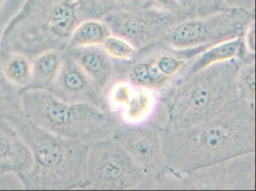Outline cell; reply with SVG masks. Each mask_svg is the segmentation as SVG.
I'll use <instances>...</instances> for the list:
<instances>
[{
	"instance_id": "obj_1",
	"label": "cell",
	"mask_w": 256,
	"mask_h": 191,
	"mask_svg": "<svg viewBox=\"0 0 256 191\" xmlns=\"http://www.w3.org/2000/svg\"><path fill=\"white\" fill-rule=\"evenodd\" d=\"M166 170L181 173L256 152V102L236 98L215 117L184 128L162 126Z\"/></svg>"
},
{
	"instance_id": "obj_2",
	"label": "cell",
	"mask_w": 256,
	"mask_h": 191,
	"mask_svg": "<svg viewBox=\"0 0 256 191\" xmlns=\"http://www.w3.org/2000/svg\"><path fill=\"white\" fill-rule=\"evenodd\" d=\"M100 18L94 0H26L2 32V51L34 58L66 50L76 28Z\"/></svg>"
},
{
	"instance_id": "obj_3",
	"label": "cell",
	"mask_w": 256,
	"mask_h": 191,
	"mask_svg": "<svg viewBox=\"0 0 256 191\" xmlns=\"http://www.w3.org/2000/svg\"><path fill=\"white\" fill-rule=\"evenodd\" d=\"M7 120L32 153L31 168L18 177L25 190H84L87 144L49 132L23 114Z\"/></svg>"
},
{
	"instance_id": "obj_4",
	"label": "cell",
	"mask_w": 256,
	"mask_h": 191,
	"mask_svg": "<svg viewBox=\"0 0 256 191\" xmlns=\"http://www.w3.org/2000/svg\"><path fill=\"white\" fill-rule=\"evenodd\" d=\"M243 60L212 64L184 76L158 96L166 112L164 128H184L215 117L238 98L235 78Z\"/></svg>"
},
{
	"instance_id": "obj_5",
	"label": "cell",
	"mask_w": 256,
	"mask_h": 191,
	"mask_svg": "<svg viewBox=\"0 0 256 191\" xmlns=\"http://www.w3.org/2000/svg\"><path fill=\"white\" fill-rule=\"evenodd\" d=\"M22 114L36 126L64 138L91 144L110 138L120 117L90 104L68 102L47 90L20 91Z\"/></svg>"
},
{
	"instance_id": "obj_6",
	"label": "cell",
	"mask_w": 256,
	"mask_h": 191,
	"mask_svg": "<svg viewBox=\"0 0 256 191\" xmlns=\"http://www.w3.org/2000/svg\"><path fill=\"white\" fill-rule=\"evenodd\" d=\"M210 47L176 49L157 42L139 50L131 60H114L115 82H128L158 96L186 76L197 56Z\"/></svg>"
},
{
	"instance_id": "obj_7",
	"label": "cell",
	"mask_w": 256,
	"mask_h": 191,
	"mask_svg": "<svg viewBox=\"0 0 256 191\" xmlns=\"http://www.w3.org/2000/svg\"><path fill=\"white\" fill-rule=\"evenodd\" d=\"M84 190H156V180L110 137L88 146Z\"/></svg>"
},
{
	"instance_id": "obj_8",
	"label": "cell",
	"mask_w": 256,
	"mask_h": 191,
	"mask_svg": "<svg viewBox=\"0 0 256 191\" xmlns=\"http://www.w3.org/2000/svg\"><path fill=\"white\" fill-rule=\"evenodd\" d=\"M254 22V10L228 6L206 16L184 20L159 42L176 49L214 46L243 36Z\"/></svg>"
},
{
	"instance_id": "obj_9",
	"label": "cell",
	"mask_w": 256,
	"mask_h": 191,
	"mask_svg": "<svg viewBox=\"0 0 256 191\" xmlns=\"http://www.w3.org/2000/svg\"><path fill=\"white\" fill-rule=\"evenodd\" d=\"M157 188L256 190V152L181 173L164 170Z\"/></svg>"
},
{
	"instance_id": "obj_10",
	"label": "cell",
	"mask_w": 256,
	"mask_h": 191,
	"mask_svg": "<svg viewBox=\"0 0 256 191\" xmlns=\"http://www.w3.org/2000/svg\"><path fill=\"white\" fill-rule=\"evenodd\" d=\"M186 18L182 12L162 11L150 7L109 12L102 18L113 34L124 38L138 51L160 40L174 26Z\"/></svg>"
},
{
	"instance_id": "obj_11",
	"label": "cell",
	"mask_w": 256,
	"mask_h": 191,
	"mask_svg": "<svg viewBox=\"0 0 256 191\" xmlns=\"http://www.w3.org/2000/svg\"><path fill=\"white\" fill-rule=\"evenodd\" d=\"M150 177L157 180L166 170L162 124L155 122H122L111 135Z\"/></svg>"
},
{
	"instance_id": "obj_12",
	"label": "cell",
	"mask_w": 256,
	"mask_h": 191,
	"mask_svg": "<svg viewBox=\"0 0 256 191\" xmlns=\"http://www.w3.org/2000/svg\"><path fill=\"white\" fill-rule=\"evenodd\" d=\"M48 91L68 102L90 104L111 111L106 96L66 50L60 73Z\"/></svg>"
},
{
	"instance_id": "obj_13",
	"label": "cell",
	"mask_w": 256,
	"mask_h": 191,
	"mask_svg": "<svg viewBox=\"0 0 256 191\" xmlns=\"http://www.w3.org/2000/svg\"><path fill=\"white\" fill-rule=\"evenodd\" d=\"M32 153L11 122L0 118V173L18 178L31 168Z\"/></svg>"
},
{
	"instance_id": "obj_14",
	"label": "cell",
	"mask_w": 256,
	"mask_h": 191,
	"mask_svg": "<svg viewBox=\"0 0 256 191\" xmlns=\"http://www.w3.org/2000/svg\"><path fill=\"white\" fill-rule=\"evenodd\" d=\"M66 52L90 76L104 95H106L109 87L115 82V64L102 45L74 47L66 49Z\"/></svg>"
},
{
	"instance_id": "obj_15",
	"label": "cell",
	"mask_w": 256,
	"mask_h": 191,
	"mask_svg": "<svg viewBox=\"0 0 256 191\" xmlns=\"http://www.w3.org/2000/svg\"><path fill=\"white\" fill-rule=\"evenodd\" d=\"M254 54H256L248 53L246 51L243 42V36H241L232 40L218 43L204 51L192 62L186 74L194 73L212 64H219L234 58L245 60Z\"/></svg>"
},
{
	"instance_id": "obj_16",
	"label": "cell",
	"mask_w": 256,
	"mask_h": 191,
	"mask_svg": "<svg viewBox=\"0 0 256 191\" xmlns=\"http://www.w3.org/2000/svg\"><path fill=\"white\" fill-rule=\"evenodd\" d=\"M65 50H50L32 58V82L28 88L49 90L64 64Z\"/></svg>"
},
{
	"instance_id": "obj_17",
	"label": "cell",
	"mask_w": 256,
	"mask_h": 191,
	"mask_svg": "<svg viewBox=\"0 0 256 191\" xmlns=\"http://www.w3.org/2000/svg\"><path fill=\"white\" fill-rule=\"evenodd\" d=\"M0 72L16 88L23 90L32 82V58L18 52H3L0 58Z\"/></svg>"
},
{
	"instance_id": "obj_18",
	"label": "cell",
	"mask_w": 256,
	"mask_h": 191,
	"mask_svg": "<svg viewBox=\"0 0 256 191\" xmlns=\"http://www.w3.org/2000/svg\"><path fill=\"white\" fill-rule=\"evenodd\" d=\"M157 104V96L150 90L135 86L132 95L118 115L126 124L144 122L150 118Z\"/></svg>"
},
{
	"instance_id": "obj_19",
	"label": "cell",
	"mask_w": 256,
	"mask_h": 191,
	"mask_svg": "<svg viewBox=\"0 0 256 191\" xmlns=\"http://www.w3.org/2000/svg\"><path fill=\"white\" fill-rule=\"evenodd\" d=\"M110 34L112 32L102 18H88L76 28L66 49L102 45Z\"/></svg>"
},
{
	"instance_id": "obj_20",
	"label": "cell",
	"mask_w": 256,
	"mask_h": 191,
	"mask_svg": "<svg viewBox=\"0 0 256 191\" xmlns=\"http://www.w3.org/2000/svg\"><path fill=\"white\" fill-rule=\"evenodd\" d=\"M238 98L256 102V54L242 60L235 78Z\"/></svg>"
},
{
	"instance_id": "obj_21",
	"label": "cell",
	"mask_w": 256,
	"mask_h": 191,
	"mask_svg": "<svg viewBox=\"0 0 256 191\" xmlns=\"http://www.w3.org/2000/svg\"><path fill=\"white\" fill-rule=\"evenodd\" d=\"M22 115L20 90L12 85L0 72V118L9 120Z\"/></svg>"
},
{
	"instance_id": "obj_22",
	"label": "cell",
	"mask_w": 256,
	"mask_h": 191,
	"mask_svg": "<svg viewBox=\"0 0 256 191\" xmlns=\"http://www.w3.org/2000/svg\"><path fill=\"white\" fill-rule=\"evenodd\" d=\"M182 12L188 18L203 16L220 11L226 6V0H177Z\"/></svg>"
},
{
	"instance_id": "obj_23",
	"label": "cell",
	"mask_w": 256,
	"mask_h": 191,
	"mask_svg": "<svg viewBox=\"0 0 256 191\" xmlns=\"http://www.w3.org/2000/svg\"><path fill=\"white\" fill-rule=\"evenodd\" d=\"M104 50L110 58L117 60H128L135 56L138 50L124 38L116 34H110L102 44Z\"/></svg>"
},
{
	"instance_id": "obj_24",
	"label": "cell",
	"mask_w": 256,
	"mask_h": 191,
	"mask_svg": "<svg viewBox=\"0 0 256 191\" xmlns=\"http://www.w3.org/2000/svg\"><path fill=\"white\" fill-rule=\"evenodd\" d=\"M100 18L109 12L132 11L142 8L148 0H94Z\"/></svg>"
},
{
	"instance_id": "obj_25",
	"label": "cell",
	"mask_w": 256,
	"mask_h": 191,
	"mask_svg": "<svg viewBox=\"0 0 256 191\" xmlns=\"http://www.w3.org/2000/svg\"><path fill=\"white\" fill-rule=\"evenodd\" d=\"M144 7L154 8L162 11L182 12L177 0H148Z\"/></svg>"
},
{
	"instance_id": "obj_26",
	"label": "cell",
	"mask_w": 256,
	"mask_h": 191,
	"mask_svg": "<svg viewBox=\"0 0 256 191\" xmlns=\"http://www.w3.org/2000/svg\"><path fill=\"white\" fill-rule=\"evenodd\" d=\"M243 42L248 53L256 54V22L246 28L243 34Z\"/></svg>"
},
{
	"instance_id": "obj_27",
	"label": "cell",
	"mask_w": 256,
	"mask_h": 191,
	"mask_svg": "<svg viewBox=\"0 0 256 191\" xmlns=\"http://www.w3.org/2000/svg\"><path fill=\"white\" fill-rule=\"evenodd\" d=\"M7 1H8V0H0V16H1V14H2V11H3V9H4V7H5L6 3H7Z\"/></svg>"
},
{
	"instance_id": "obj_28",
	"label": "cell",
	"mask_w": 256,
	"mask_h": 191,
	"mask_svg": "<svg viewBox=\"0 0 256 191\" xmlns=\"http://www.w3.org/2000/svg\"><path fill=\"white\" fill-rule=\"evenodd\" d=\"M2 29L0 27V58H1V54H2Z\"/></svg>"
},
{
	"instance_id": "obj_29",
	"label": "cell",
	"mask_w": 256,
	"mask_h": 191,
	"mask_svg": "<svg viewBox=\"0 0 256 191\" xmlns=\"http://www.w3.org/2000/svg\"><path fill=\"white\" fill-rule=\"evenodd\" d=\"M1 176H2V174H1V173H0V177H1Z\"/></svg>"
}]
</instances>
